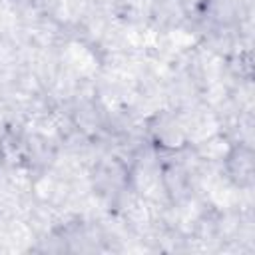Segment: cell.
Wrapping results in <instances>:
<instances>
[{"label": "cell", "mask_w": 255, "mask_h": 255, "mask_svg": "<svg viewBox=\"0 0 255 255\" xmlns=\"http://www.w3.org/2000/svg\"><path fill=\"white\" fill-rule=\"evenodd\" d=\"M223 169L227 179L239 187L249 189L255 179V153L247 143H231L223 157Z\"/></svg>", "instance_id": "cell-1"}]
</instances>
